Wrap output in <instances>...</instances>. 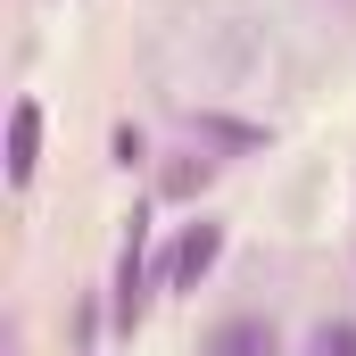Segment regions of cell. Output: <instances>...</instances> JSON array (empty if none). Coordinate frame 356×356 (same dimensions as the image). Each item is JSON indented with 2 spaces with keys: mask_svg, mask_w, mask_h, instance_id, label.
Instances as JSON below:
<instances>
[{
  "mask_svg": "<svg viewBox=\"0 0 356 356\" xmlns=\"http://www.w3.org/2000/svg\"><path fill=\"white\" fill-rule=\"evenodd\" d=\"M216 182V158H175L166 175H158V199H199Z\"/></svg>",
  "mask_w": 356,
  "mask_h": 356,
  "instance_id": "6",
  "label": "cell"
},
{
  "mask_svg": "<svg viewBox=\"0 0 356 356\" xmlns=\"http://www.w3.org/2000/svg\"><path fill=\"white\" fill-rule=\"evenodd\" d=\"M191 133H207L216 149H266L273 141L266 124H232V116H199V108H191Z\"/></svg>",
  "mask_w": 356,
  "mask_h": 356,
  "instance_id": "5",
  "label": "cell"
},
{
  "mask_svg": "<svg viewBox=\"0 0 356 356\" xmlns=\"http://www.w3.org/2000/svg\"><path fill=\"white\" fill-rule=\"evenodd\" d=\"M33 175H42V99L25 91L8 108V191H33Z\"/></svg>",
  "mask_w": 356,
  "mask_h": 356,
  "instance_id": "3",
  "label": "cell"
},
{
  "mask_svg": "<svg viewBox=\"0 0 356 356\" xmlns=\"http://www.w3.org/2000/svg\"><path fill=\"white\" fill-rule=\"evenodd\" d=\"M216 266H224V224L199 216V224H182V241L166 249V273H158V282H166V290H199Z\"/></svg>",
  "mask_w": 356,
  "mask_h": 356,
  "instance_id": "2",
  "label": "cell"
},
{
  "mask_svg": "<svg viewBox=\"0 0 356 356\" xmlns=\"http://www.w3.org/2000/svg\"><path fill=\"white\" fill-rule=\"evenodd\" d=\"M124 224H133V232H124V257H116V282H108V323L133 340L141 315H149V216L133 207Z\"/></svg>",
  "mask_w": 356,
  "mask_h": 356,
  "instance_id": "1",
  "label": "cell"
},
{
  "mask_svg": "<svg viewBox=\"0 0 356 356\" xmlns=\"http://www.w3.org/2000/svg\"><path fill=\"white\" fill-rule=\"evenodd\" d=\"M108 149H116V166H124V175H133V166H149V133H141V124H116V133H108Z\"/></svg>",
  "mask_w": 356,
  "mask_h": 356,
  "instance_id": "8",
  "label": "cell"
},
{
  "mask_svg": "<svg viewBox=\"0 0 356 356\" xmlns=\"http://www.w3.org/2000/svg\"><path fill=\"white\" fill-rule=\"evenodd\" d=\"M199 356H282V332H273L266 315H224L199 340Z\"/></svg>",
  "mask_w": 356,
  "mask_h": 356,
  "instance_id": "4",
  "label": "cell"
},
{
  "mask_svg": "<svg viewBox=\"0 0 356 356\" xmlns=\"http://www.w3.org/2000/svg\"><path fill=\"white\" fill-rule=\"evenodd\" d=\"M298 356H356V315H323V323L307 332Z\"/></svg>",
  "mask_w": 356,
  "mask_h": 356,
  "instance_id": "7",
  "label": "cell"
}]
</instances>
